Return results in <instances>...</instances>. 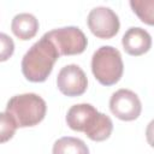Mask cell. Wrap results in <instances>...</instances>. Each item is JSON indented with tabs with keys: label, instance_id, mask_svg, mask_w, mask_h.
<instances>
[{
	"label": "cell",
	"instance_id": "cell-1",
	"mask_svg": "<svg viewBox=\"0 0 154 154\" xmlns=\"http://www.w3.org/2000/svg\"><path fill=\"white\" fill-rule=\"evenodd\" d=\"M58 58L59 54L55 47L43 35L24 54L22 59V72L30 82H45L51 75Z\"/></svg>",
	"mask_w": 154,
	"mask_h": 154
},
{
	"label": "cell",
	"instance_id": "cell-2",
	"mask_svg": "<svg viewBox=\"0 0 154 154\" xmlns=\"http://www.w3.org/2000/svg\"><path fill=\"white\" fill-rule=\"evenodd\" d=\"M46 111V101L34 93L16 95L8 100L6 106V112L13 118L17 128L37 125L43 120Z\"/></svg>",
	"mask_w": 154,
	"mask_h": 154
},
{
	"label": "cell",
	"instance_id": "cell-3",
	"mask_svg": "<svg viewBox=\"0 0 154 154\" xmlns=\"http://www.w3.org/2000/svg\"><path fill=\"white\" fill-rule=\"evenodd\" d=\"M91 71L102 85H113L123 76L124 64L120 52L112 46H102L93 54Z\"/></svg>",
	"mask_w": 154,
	"mask_h": 154
},
{
	"label": "cell",
	"instance_id": "cell-4",
	"mask_svg": "<svg viewBox=\"0 0 154 154\" xmlns=\"http://www.w3.org/2000/svg\"><path fill=\"white\" fill-rule=\"evenodd\" d=\"M45 36L55 47L59 57L76 55L85 51L88 40L84 32L77 26H65L54 29L45 34Z\"/></svg>",
	"mask_w": 154,
	"mask_h": 154
},
{
	"label": "cell",
	"instance_id": "cell-5",
	"mask_svg": "<svg viewBox=\"0 0 154 154\" xmlns=\"http://www.w3.org/2000/svg\"><path fill=\"white\" fill-rule=\"evenodd\" d=\"M88 26L93 35L99 38H111L119 31V18L109 7L99 6L93 8L87 18Z\"/></svg>",
	"mask_w": 154,
	"mask_h": 154
},
{
	"label": "cell",
	"instance_id": "cell-6",
	"mask_svg": "<svg viewBox=\"0 0 154 154\" xmlns=\"http://www.w3.org/2000/svg\"><path fill=\"white\" fill-rule=\"evenodd\" d=\"M111 112L120 120L131 122L140 117L142 105L138 96L129 89H119L109 99Z\"/></svg>",
	"mask_w": 154,
	"mask_h": 154
},
{
	"label": "cell",
	"instance_id": "cell-7",
	"mask_svg": "<svg viewBox=\"0 0 154 154\" xmlns=\"http://www.w3.org/2000/svg\"><path fill=\"white\" fill-rule=\"evenodd\" d=\"M57 85L61 94L66 96H79L84 94L88 87V79L84 71L75 64L64 66L57 77Z\"/></svg>",
	"mask_w": 154,
	"mask_h": 154
},
{
	"label": "cell",
	"instance_id": "cell-8",
	"mask_svg": "<svg viewBox=\"0 0 154 154\" xmlns=\"http://www.w3.org/2000/svg\"><path fill=\"white\" fill-rule=\"evenodd\" d=\"M122 45L124 51L134 57L142 55L147 53L152 47V37L142 28L132 26L125 31L122 38Z\"/></svg>",
	"mask_w": 154,
	"mask_h": 154
},
{
	"label": "cell",
	"instance_id": "cell-9",
	"mask_svg": "<svg viewBox=\"0 0 154 154\" xmlns=\"http://www.w3.org/2000/svg\"><path fill=\"white\" fill-rule=\"evenodd\" d=\"M99 111L89 103H78L72 106L66 114V123L70 129L85 132L94 123Z\"/></svg>",
	"mask_w": 154,
	"mask_h": 154
},
{
	"label": "cell",
	"instance_id": "cell-10",
	"mask_svg": "<svg viewBox=\"0 0 154 154\" xmlns=\"http://www.w3.org/2000/svg\"><path fill=\"white\" fill-rule=\"evenodd\" d=\"M11 30L19 40H30L37 34L38 20L31 13L16 14L11 23Z\"/></svg>",
	"mask_w": 154,
	"mask_h": 154
},
{
	"label": "cell",
	"instance_id": "cell-11",
	"mask_svg": "<svg viewBox=\"0 0 154 154\" xmlns=\"http://www.w3.org/2000/svg\"><path fill=\"white\" fill-rule=\"evenodd\" d=\"M53 154H89L87 144L77 137H61L53 144Z\"/></svg>",
	"mask_w": 154,
	"mask_h": 154
},
{
	"label": "cell",
	"instance_id": "cell-12",
	"mask_svg": "<svg viewBox=\"0 0 154 154\" xmlns=\"http://www.w3.org/2000/svg\"><path fill=\"white\" fill-rule=\"evenodd\" d=\"M112 130H113V123L111 118L103 113H99L96 120L94 122L91 128L85 132V135L91 141L101 142L107 140L111 136Z\"/></svg>",
	"mask_w": 154,
	"mask_h": 154
},
{
	"label": "cell",
	"instance_id": "cell-13",
	"mask_svg": "<svg viewBox=\"0 0 154 154\" xmlns=\"http://www.w3.org/2000/svg\"><path fill=\"white\" fill-rule=\"evenodd\" d=\"M130 6L132 7V11L140 17V19L143 23H146L148 25H153V23H154V17H153L154 1L153 0L130 1Z\"/></svg>",
	"mask_w": 154,
	"mask_h": 154
},
{
	"label": "cell",
	"instance_id": "cell-14",
	"mask_svg": "<svg viewBox=\"0 0 154 154\" xmlns=\"http://www.w3.org/2000/svg\"><path fill=\"white\" fill-rule=\"evenodd\" d=\"M17 130L13 118L7 112H0V143L10 141Z\"/></svg>",
	"mask_w": 154,
	"mask_h": 154
},
{
	"label": "cell",
	"instance_id": "cell-15",
	"mask_svg": "<svg viewBox=\"0 0 154 154\" xmlns=\"http://www.w3.org/2000/svg\"><path fill=\"white\" fill-rule=\"evenodd\" d=\"M14 52V42L13 40L4 34L0 32V61H6L8 60Z\"/></svg>",
	"mask_w": 154,
	"mask_h": 154
}]
</instances>
